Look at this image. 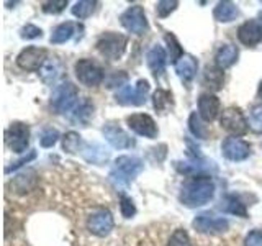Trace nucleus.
Masks as SVG:
<instances>
[{"mask_svg":"<svg viewBox=\"0 0 262 246\" xmlns=\"http://www.w3.org/2000/svg\"><path fill=\"white\" fill-rule=\"evenodd\" d=\"M215 194V184L210 176L193 174L187 177L180 189V202L187 207H200L211 200Z\"/></svg>","mask_w":262,"mask_h":246,"instance_id":"nucleus-1","label":"nucleus"},{"mask_svg":"<svg viewBox=\"0 0 262 246\" xmlns=\"http://www.w3.org/2000/svg\"><path fill=\"white\" fill-rule=\"evenodd\" d=\"M141 171H143V162L138 158L120 156V158L115 161V166L110 172V177L117 186H128Z\"/></svg>","mask_w":262,"mask_h":246,"instance_id":"nucleus-2","label":"nucleus"},{"mask_svg":"<svg viewBox=\"0 0 262 246\" xmlns=\"http://www.w3.org/2000/svg\"><path fill=\"white\" fill-rule=\"evenodd\" d=\"M128 45V38L120 33H103L97 41V49L103 57H106L108 61H118L123 56Z\"/></svg>","mask_w":262,"mask_h":246,"instance_id":"nucleus-3","label":"nucleus"},{"mask_svg":"<svg viewBox=\"0 0 262 246\" xmlns=\"http://www.w3.org/2000/svg\"><path fill=\"white\" fill-rule=\"evenodd\" d=\"M79 90L72 82H62L56 86L51 94V107L57 113H66L72 110L77 104Z\"/></svg>","mask_w":262,"mask_h":246,"instance_id":"nucleus-4","label":"nucleus"},{"mask_svg":"<svg viewBox=\"0 0 262 246\" xmlns=\"http://www.w3.org/2000/svg\"><path fill=\"white\" fill-rule=\"evenodd\" d=\"M220 125L223 130H226L229 135L233 136H243L248 133V118L244 117V113L237 107H228L221 112Z\"/></svg>","mask_w":262,"mask_h":246,"instance_id":"nucleus-5","label":"nucleus"},{"mask_svg":"<svg viewBox=\"0 0 262 246\" xmlns=\"http://www.w3.org/2000/svg\"><path fill=\"white\" fill-rule=\"evenodd\" d=\"M76 76L79 82H82L87 87H97L100 86L105 76H103V69L92 59H79L76 63Z\"/></svg>","mask_w":262,"mask_h":246,"instance_id":"nucleus-6","label":"nucleus"},{"mask_svg":"<svg viewBox=\"0 0 262 246\" xmlns=\"http://www.w3.org/2000/svg\"><path fill=\"white\" fill-rule=\"evenodd\" d=\"M149 82L141 79L136 86H125L117 92V102L120 105H143L149 94Z\"/></svg>","mask_w":262,"mask_h":246,"instance_id":"nucleus-7","label":"nucleus"},{"mask_svg":"<svg viewBox=\"0 0 262 246\" xmlns=\"http://www.w3.org/2000/svg\"><path fill=\"white\" fill-rule=\"evenodd\" d=\"M5 143L15 153H25L30 143V128L21 121H13L5 131Z\"/></svg>","mask_w":262,"mask_h":246,"instance_id":"nucleus-8","label":"nucleus"},{"mask_svg":"<svg viewBox=\"0 0 262 246\" xmlns=\"http://www.w3.org/2000/svg\"><path fill=\"white\" fill-rule=\"evenodd\" d=\"M48 61V51L38 46L25 48L23 51L16 56V64L23 71H41V68Z\"/></svg>","mask_w":262,"mask_h":246,"instance_id":"nucleus-9","label":"nucleus"},{"mask_svg":"<svg viewBox=\"0 0 262 246\" xmlns=\"http://www.w3.org/2000/svg\"><path fill=\"white\" fill-rule=\"evenodd\" d=\"M120 22L129 33H135V35H143L147 30L146 13L143 10V7H139V5H133L126 8V10L121 13Z\"/></svg>","mask_w":262,"mask_h":246,"instance_id":"nucleus-10","label":"nucleus"},{"mask_svg":"<svg viewBox=\"0 0 262 246\" xmlns=\"http://www.w3.org/2000/svg\"><path fill=\"white\" fill-rule=\"evenodd\" d=\"M229 221L225 217H218L215 213L203 212L193 220V228L200 233H221L226 232Z\"/></svg>","mask_w":262,"mask_h":246,"instance_id":"nucleus-11","label":"nucleus"},{"mask_svg":"<svg viewBox=\"0 0 262 246\" xmlns=\"http://www.w3.org/2000/svg\"><path fill=\"white\" fill-rule=\"evenodd\" d=\"M113 225H115L113 217L110 210L106 209H98L87 220L89 232L94 233L95 236H106L113 230Z\"/></svg>","mask_w":262,"mask_h":246,"instance_id":"nucleus-12","label":"nucleus"},{"mask_svg":"<svg viewBox=\"0 0 262 246\" xmlns=\"http://www.w3.org/2000/svg\"><path fill=\"white\" fill-rule=\"evenodd\" d=\"M126 123L129 130H133L136 135H141L146 138H156L158 136V125L156 121L152 120V117L146 113H135V115H129L126 118Z\"/></svg>","mask_w":262,"mask_h":246,"instance_id":"nucleus-13","label":"nucleus"},{"mask_svg":"<svg viewBox=\"0 0 262 246\" xmlns=\"http://www.w3.org/2000/svg\"><path fill=\"white\" fill-rule=\"evenodd\" d=\"M221 151H223V156L229 161H243L249 156L251 146L248 141H244L241 138L229 136L221 143Z\"/></svg>","mask_w":262,"mask_h":246,"instance_id":"nucleus-14","label":"nucleus"},{"mask_svg":"<svg viewBox=\"0 0 262 246\" xmlns=\"http://www.w3.org/2000/svg\"><path fill=\"white\" fill-rule=\"evenodd\" d=\"M237 38L246 46H256L262 41V23L257 20H248L237 28Z\"/></svg>","mask_w":262,"mask_h":246,"instance_id":"nucleus-15","label":"nucleus"},{"mask_svg":"<svg viewBox=\"0 0 262 246\" xmlns=\"http://www.w3.org/2000/svg\"><path fill=\"white\" fill-rule=\"evenodd\" d=\"M221 113V102L213 94H202L199 98V115L203 121H213Z\"/></svg>","mask_w":262,"mask_h":246,"instance_id":"nucleus-16","label":"nucleus"},{"mask_svg":"<svg viewBox=\"0 0 262 246\" xmlns=\"http://www.w3.org/2000/svg\"><path fill=\"white\" fill-rule=\"evenodd\" d=\"M103 135L106 141L113 148H118V150H126V148H131L135 145V141L129 138L126 131L117 125H113V123H108V125L103 128Z\"/></svg>","mask_w":262,"mask_h":246,"instance_id":"nucleus-17","label":"nucleus"},{"mask_svg":"<svg viewBox=\"0 0 262 246\" xmlns=\"http://www.w3.org/2000/svg\"><path fill=\"white\" fill-rule=\"evenodd\" d=\"M146 63L149 66V69L152 71V74L156 77L161 76L166 69V63H167V54H166V49L159 45H154L149 51L146 54Z\"/></svg>","mask_w":262,"mask_h":246,"instance_id":"nucleus-18","label":"nucleus"},{"mask_svg":"<svg viewBox=\"0 0 262 246\" xmlns=\"http://www.w3.org/2000/svg\"><path fill=\"white\" fill-rule=\"evenodd\" d=\"M174 66H176L177 76L182 82H190L195 77L196 69H199V63H196V59L190 54H184Z\"/></svg>","mask_w":262,"mask_h":246,"instance_id":"nucleus-19","label":"nucleus"},{"mask_svg":"<svg viewBox=\"0 0 262 246\" xmlns=\"http://www.w3.org/2000/svg\"><path fill=\"white\" fill-rule=\"evenodd\" d=\"M237 56H239V51L237 48L233 45H225L218 49V53L215 56V64L218 66L220 69H226L229 66H233L237 61Z\"/></svg>","mask_w":262,"mask_h":246,"instance_id":"nucleus-20","label":"nucleus"},{"mask_svg":"<svg viewBox=\"0 0 262 246\" xmlns=\"http://www.w3.org/2000/svg\"><path fill=\"white\" fill-rule=\"evenodd\" d=\"M225 82V72L223 69H220L216 64L213 66H207L203 72V84L210 87L211 90H220L223 87Z\"/></svg>","mask_w":262,"mask_h":246,"instance_id":"nucleus-21","label":"nucleus"},{"mask_svg":"<svg viewBox=\"0 0 262 246\" xmlns=\"http://www.w3.org/2000/svg\"><path fill=\"white\" fill-rule=\"evenodd\" d=\"M237 15H239V12H237V7L233 2H220L213 10V16L221 23L233 22L237 18Z\"/></svg>","mask_w":262,"mask_h":246,"instance_id":"nucleus-22","label":"nucleus"},{"mask_svg":"<svg viewBox=\"0 0 262 246\" xmlns=\"http://www.w3.org/2000/svg\"><path fill=\"white\" fill-rule=\"evenodd\" d=\"M220 209L226 212V213H233V215H239V217H246L248 212H246L244 203H241V200L237 199L236 195H226L220 203Z\"/></svg>","mask_w":262,"mask_h":246,"instance_id":"nucleus-23","label":"nucleus"},{"mask_svg":"<svg viewBox=\"0 0 262 246\" xmlns=\"http://www.w3.org/2000/svg\"><path fill=\"white\" fill-rule=\"evenodd\" d=\"M74 30H76V25L71 23V22H66L57 25V27L53 30V35H51V43L54 45H61L69 41L74 35Z\"/></svg>","mask_w":262,"mask_h":246,"instance_id":"nucleus-24","label":"nucleus"},{"mask_svg":"<svg viewBox=\"0 0 262 246\" xmlns=\"http://www.w3.org/2000/svg\"><path fill=\"white\" fill-rule=\"evenodd\" d=\"M61 71H62V66L59 61H46V64L41 68L39 71V76L43 79L45 84H53L56 82V79L61 76Z\"/></svg>","mask_w":262,"mask_h":246,"instance_id":"nucleus-25","label":"nucleus"},{"mask_svg":"<svg viewBox=\"0 0 262 246\" xmlns=\"http://www.w3.org/2000/svg\"><path fill=\"white\" fill-rule=\"evenodd\" d=\"M152 104H154V109L164 113L166 110H169L172 107V94L169 90H164V89H158L152 95Z\"/></svg>","mask_w":262,"mask_h":246,"instance_id":"nucleus-26","label":"nucleus"},{"mask_svg":"<svg viewBox=\"0 0 262 246\" xmlns=\"http://www.w3.org/2000/svg\"><path fill=\"white\" fill-rule=\"evenodd\" d=\"M92 112H94V105L90 104L89 100H84L82 104H79L76 109H74L71 120L76 121V123H87L89 118L92 117Z\"/></svg>","mask_w":262,"mask_h":246,"instance_id":"nucleus-27","label":"nucleus"},{"mask_svg":"<svg viewBox=\"0 0 262 246\" xmlns=\"http://www.w3.org/2000/svg\"><path fill=\"white\" fill-rule=\"evenodd\" d=\"M95 5H97V2H94V0H82V2H77L72 7V15L77 16L79 20L89 18V16L94 13Z\"/></svg>","mask_w":262,"mask_h":246,"instance_id":"nucleus-28","label":"nucleus"},{"mask_svg":"<svg viewBox=\"0 0 262 246\" xmlns=\"http://www.w3.org/2000/svg\"><path fill=\"white\" fill-rule=\"evenodd\" d=\"M248 125L254 133H262V104L252 105L248 117Z\"/></svg>","mask_w":262,"mask_h":246,"instance_id":"nucleus-29","label":"nucleus"},{"mask_svg":"<svg viewBox=\"0 0 262 246\" xmlns=\"http://www.w3.org/2000/svg\"><path fill=\"white\" fill-rule=\"evenodd\" d=\"M80 145H82V139H80V135L76 133V131H69V133H66L62 136V150L66 153H77L80 150Z\"/></svg>","mask_w":262,"mask_h":246,"instance_id":"nucleus-30","label":"nucleus"},{"mask_svg":"<svg viewBox=\"0 0 262 246\" xmlns=\"http://www.w3.org/2000/svg\"><path fill=\"white\" fill-rule=\"evenodd\" d=\"M188 125H190V131L193 133V136L200 138V139H205V138L208 136V128H207V125H203L200 115H196L195 112L190 115V118H188Z\"/></svg>","mask_w":262,"mask_h":246,"instance_id":"nucleus-31","label":"nucleus"},{"mask_svg":"<svg viewBox=\"0 0 262 246\" xmlns=\"http://www.w3.org/2000/svg\"><path fill=\"white\" fill-rule=\"evenodd\" d=\"M166 43H167V46H169V56H170V61L176 64V63L180 59V57L184 56L182 48H180L177 38H176L174 35H170V33H167V35H166Z\"/></svg>","mask_w":262,"mask_h":246,"instance_id":"nucleus-32","label":"nucleus"},{"mask_svg":"<svg viewBox=\"0 0 262 246\" xmlns=\"http://www.w3.org/2000/svg\"><path fill=\"white\" fill-rule=\"evenodd\" d=\"M169 246H192L190 236H188V233L185 232L184 228H177L170 236Z\"/></svg>","mask_w":262,"mask_h":246,"instance_id":"nucleus-33","label":"nucleus"},{"mask_svg":"<svg viewBox=\"0 0 262 246\" xmlns=\"http://www.w3.org/2000/svg\"><path fill=\"white\" fill-rule=\"evenodd\" d=\"M89 150H90V151H94V154H84V156H85V159L90 161V162L100 164V162H103V161L108 159V151H103V148H100L98 145H95V146H89Z\"/></svg>","mask_w":262,"mask_h":246,"instance_id":"nucleus-34","label":"nucleus"},{"mask_svg":"<svg viewBox=\"0 0 262 246\" xmlns=\"http://www.w3.org/2000/svg\"><path fill=\"white\" fill-rule=\"evenodd\" d=\"M179 2H176V0H162V2H158V5H156V12H158V16L159 18H166V16L170 15V12H174L177 8Z\"/></svg>","mask_w":262,"mask_h":246,"instance_id":"nucleus-35","label":"nucleus"},{"mask_svg":"<svg viewBox=\"0 0 262 246\" xmlns=\"http://www.w3.org/2000/svg\"><path fill=\"white\" fill-rule=\"evenodd\" d=\"M57 138H59V133H57L54 128H46L43 130V133L39 136V143L43 148H51L56 145Z\"/></svg>","mask_w":262,"mask_h":246,"instance_id":"nucleus-36","label":"nucleus"},{"mask_svg":"<svg viewBox=\"0 0 262 246\" xmlns=\"http://www.w3.org/2000/svg\"><path fill=\"white\" fill-rule=\"evenodd\" d=\"M126 80H128V74L125 71H118V72H113L112 76L106 79V87H125L126 86Z\"/></svg>","mask_w":262,"mask_h":246,"instance_id":"nucleus-37","label":"nucleus"},{"mask_svg":"<svg viewBox=\"0 0 262 246\" xmlns=\"http://www.w3.org/2000/svg\"><path fill=\"white\" fill-rule=\"evenodd\" d=\"M120 210H121V215L125 217V218H131L136 213L135 203H133V200H131L128 195H121V199H120Z\"/></svg>","mask_w":262,"mask_h":246,"instance_id":"nucleus-38","label":"nucleus"},{"mask_svg":"<svg viewBox=\"0 0 262 246\" xmlns=\"http://www.w3.org/2000/svg\"><path fill=\"white\" fill-rule=\"evenodd\" d=\"M66 5H68V0H49V2H43V12L56 15L62 12Z\"/></svg>","mask_w":262,"mask_h":246,"instance_id":"nucleus-39","label":"nucleus"},{"mask_svg":"<svg viewBox=\"0 0 262 246\" xmlns=\"http://www.w3.org/2000/svg\"><path fill=\"white\" fill-rule=\"evenodd\" d=\"M244 246H262V230H252L244 240Z\"/></svg>","mask_w":262,"mask_h":246,"instance_id":"nucleus-40","label":"nucleus"},{"mask_svg":"<svg viewBox=\"0 0 262 246\" xmlns=\"http://www.w3.org/2000/svg\"><path fill=\"white\" fill-rule=\"evenodd\" d=\"M41 36V30L38 27H35V25H27V27L21 28V38L25 39H35Z\"/></svg>","mask_w":262,"mask_h":246,"instance_id":"nucleus-41","label":"nucleus"},{"mask_svg":"<svg viewBox=\"0 0 262 246\" xmlns=\"http://www.w3.org/2000/svg\"><path fill=\"white\" fill-rule=\"evenodd\" d=\"M35 156H36V153H35V151H31V154H30V156H25V158H21L20 161H16V162H13V166H10V168H7V169H5V172H7V174H8V172H10V171H13V169H18L20 166H23V164H25V162H28V161H31L33 158H35Z\"/></svg>","mask_w":262,"mask_h":246,"instance_id":"nucleus-42","label":"nucleus"},{"mask_svg":"<svg viewBox=\"0 0 262 246\" xmlns=\"http://www.w3.org/2000/svg\"><path fill=\"white\" fill-rule=\"evenodd\" d=\"M257 97L262 100V82H260V86H259V90H257Z\"/></svg>","mask_w":262,"mask_h":246,"instance_id":"nucleus-43","label":"nucleus"}]
</instances>
